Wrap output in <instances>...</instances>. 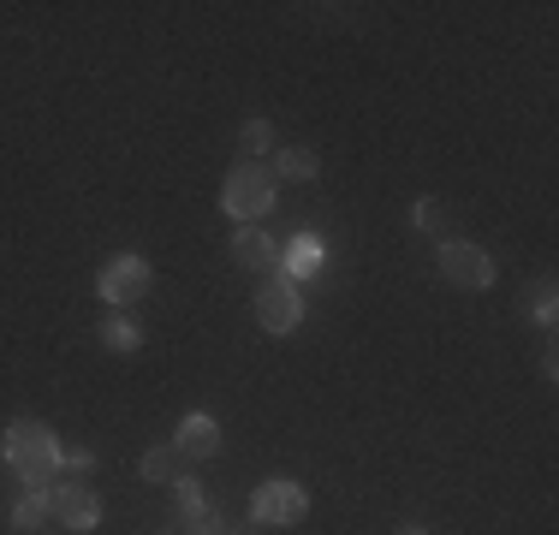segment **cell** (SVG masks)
<instances>
[{
	"label": "cell",
	"mask_w": 559,
	"mask_h": 535,
	"mask_svg": "<svg viewBox=\"0 0 559 535\" xmlns=\"http://www.w3.org/2000/svg\"><path fill=\"white\" fill-rule=\"evenodd\" d=\"M411 226L435 233V226H441V203H435V197H417V209H411Z\"/></svg>",
	"instance_id": "19"
},
{
	"label": "cell",
	"mask_w": 559,
	"mask_h": 535,
	"mask_svg": "<svg viewBox=\"0 0 559 535\" xmlns=\"http://www.w3.org/2000/svg\"><path fill=\"white\" fill-rule=\"evenodd\" d=\"M162 535H179V530H162Z\"/></svg>",
	"instance_id": "22"
},
{
	"label": "cell",
	"mask_w": 559,
	"mask_h": 535,
	"mask_svg": "<svg viewBox=\"0 0 559 535\" xmlns=\"http://www.w3.org/2000/svg\"><path fill=\"white\" fill-rule=\"evenodd\" d=\"M102 345H108L114 357H131L143 345V328L131 316H108V321H102Z\"/></svg>",
	"instance_id": "13"
},
{
	"label": "cell",
	"mask_w": 559,
	"mask_h": 535,
	"mask_svg": "<svg viewBox=\"0 0 559 535\" xmlns=\"http://www.w3.org/2000/svg\"><path fill=\"white\" fill-rule=\"evenodd\" d=\"M322 268H328V245H322L316 233H298L286 250H280V274L298 280V286H304V280H316Z\"/></svg>",
	"instance_id": "9"
},
{
	"label": "cell",
	"mask_w": 559,
	"mask_h": 535,
	"mask_svg": "<svg viewBox=\"0 0 559 535\" xmlns=\"http://www.w3.org/2000/svg\"><path fill=\"white\" fill-rule=\"evenodd\" d=\"M150 286H155V274H150V262H143V257H119V262H108V268L96 274V292L114 304V310L150 298Z\"/></svg>",
	"instance_id": "6"
},
{
	"label": "cell",
	"mask_w": 559,
	"mask_h": 535,
	"mask_svg": "<svg viewBox=\"0 0 559 535\" xmlns=\"http://www.w3.org/2000/svg\"><path fill=\"white\" fill-rule=\"evenodd\" d=\"M185 464H191V459H185L173 440H167V447H150V452H143V482H179V476H191Z\"/></svg>",
	"instance_id": "12"
},
{
	"label": "cell",
	"mask_w": 559,
	"mask_h": 535,
	"mask_svg": "<svg viewBox=\"0 0 559 535\" xmlns=\"http://www.w3.org/2000/svg\"><path fill=\"white\" fill-rule=\"evenodd\" d=\"M399 535H429V524H405V530H399Z\"/></svg>",
	"instance_id": "21"
},
{
	"label": "cell",
	"mask_w": 559,
	"mask_h": 535,
	"mask_svg": "<svg viewBox=\"0 0 559 535\" xmlns=\"http://www.w3.org/2000/svg\"><path fill=\"white\" fill-rule=\"evenodd\" d=\"M257 321L269 333H280V340H286V333H298L304 328V286H298V280L269 274V286L257 292Z\"/></svg>",
	"instance_id": "4"
},
{
	"label": "cell",
	"mask_w": 559,
	"mask_h": 535,
	"mask_svg": "<svg viewBox=\"0 0 559 535\" xmlns=\"http://www.w3.org/2000/svg\"><path fill=\"white\" fill-rule=\"evenodd\" d=\"M238 150L245 155H274V126L269 119H250V126L238 131Z\"/></svg>",
	"instance_id": "17"
},
{
	"label": "cell",
	"mask_w": 559,
	"mask_h": 535,
	"mask_svg": "<svg viewBox=\"0 0 559 535\" xmlns=\"http://www.w3.org/2000/svg\"><path fill=\"white\" fill-rule=\"evenodd\" d=\"M316 173H322V160H316V150H304V143H292V150H274V179L310 185Z\"/></svg>",
	"instance_id": "11"
},
{
	"label": "cell",
	"mask_w": 559,
	"mask_h": 535,
	"mask_svg": "<svg viewBox=\"0 0 559 535\" xmlns=\"http://www.w3.org/2000/svg\"><path fill=\"white\" fill-rule=\"evenodd\" d=\"M441 274L452 280V286H464V292H488L495 286V257L476 250V245H464V238H447L441 245Z\"/></svg>",
	"instance_id": "7"
},
{
	"label": "cell",
	"mask_w": 559,
	"mask_h": 535,
	"mask_svg": "<svg viewBox=\"0 0 559 535\" xmlns=\"http://www.w3.org/2000/svg\"><path fill=\"white\" fill-rule=\"evenodd\" d=\"M173 506H179V518H185V524H191V518H203V512H209L203 482H197V476H179V482H173Z\"/></svg>",
	"instance_id": "16"
},
{
	"label": "cell",
	"mask_w": 559,
	"mask_h": 535,
	"mask_svg": "<svg viewBox=\"0 0 559 535\" xmlns=\"http://www.w3.org/2000/svg\"><path fill=\"white\" fill-rule=\"evenodd\" d=\"M226 535H257V524H233V530H226Z\"/></svg>",
	"instance_id": "20"
},
{
	"label": "cell",
	"mask_w": 559,
	"mask_h": 535,
	"mask_svg": "<svg viewBox=\"0 0 559 535\" xmlns=\"http://www.w3.org/2000/svg\"><path fill=\"white\" fill-rule=\"evenodd\" d=\"M173 447H179L185 459H215L221 452V423L203 417V411H191V417L173 428Z\"/></svg>",
	"instance_id": "10"
},
{
	"label": "cell",
	"mask_w": 559,
	"mask_h": 535,
	"mask_svg": "<svg viewBox=\"0 0 559 535\" xmlns=\"http://www.w3.org/2000/svg\"><path fill=\"white\" fill-rule=\"evenodd\" d=\"M60 471L72 476V482L90 476V471H96V452H84V447H78V452H60Z\"/></svg>",
	"instance_id": "18"
},
{
	"label": "cell",
	"mask_w": 559,
	"mask_h": 535,
	"mask_svg": "<svg viewBox=\"0 0 559 535\" xmlns=\"http://www.w3.org/2000/svg\"><path fill=\"white\" fill-rule=\"evenodd\" d=\"M304 512H310V494L292 476H274L250 494V524L257 530H292V524H304Z\"/></svg>",
	"instance_id": "3"
},
{
	"label": "cell",
	"mask_w": 559,
	"mask_h": 535,
	"mask_svg": "<svg viewBox=\"0 0 559 535\" xmlns=\"http://www.w3.org/2000/svg\"><path fill=\"white\" fill-rule=\"evenodd\" d=\"M0 459H7V471L31 494H43V488L60 482V440H55V428L36 423V417H19L7 435H0Z\"/></svg>",
	"instance_id": "1"
},
{
	"label": "cell",
	"mask_w": 559,
	"mask_h": 535,
	"mask_svg": "<svg viewBox=\"0 0 559 535\" xmlns=\"http://www.w3.org/2000/svg\"><path fill=\"white\" fill-rule=\"evenodd\" d=\"M280 238L262 233V226H238L233 233V262L238 268H257V274H280Z\"/></svg>",
	"instance_id": "8"
},
{
	"label": "cell",
	"mask_w": 559,
	"mask_h": 535,
	"mask_svg": "<svg viewBox=\"0 0 559 535\" xmlns=\"http://www.w3.org/2000/svg\"><path fill=\"white\" fill-rule=\"evenodd\" d=\"M43 494H48V518H55L60 530L84 535V530L102 524V500H96V488H84V482H55V488H43Z\"/></svg>",
	"instance_id": "5"
},
{
	"label": "cell",
	"mask_w": 559,
	"mask_h": 535,
	"mask_svg": "<svg viewBox=\"0 0 559 535\" xmlns=\"http://www.w3.org/2000/svg\"><path fill=\"white\" fill-rule=\"evenodd\" d=\"M43 524H48V494H24L12 506V535H36Z\"/></svg>",
	"instance_id": "14"
},
{
	"label": "cell",
	"mask_w": 559,
	"mask_h": 535,
	"mask_svg": "<svg viewBox=\"0 0 559 535\" xmlns=\"http://www.w3.org/2000/svg\"><path fill=\"white\" fill-rule=\"evenodd\" d=\"M274 197H280V179H274V167H262V160H238V167L226 173V185H221V209L233 214L238 226H257L262 214L274 209Z\"/></svg>",
	"instance_id": "2"
},
{
	"label": "cell",
	"mask_w": 559,
	"mask_h": 535,
	"mask_svg": "<svg viewBox=\"0 0 559 535\" xmlns=\"http://www.w3.org/2000/svg\"><path fill=\"white\" fill-rule=\"evenodd\" d=\"M524 310H530V316H536V321H542V328H548V321L559 316V286H554V280H548V274H542V280H536V286H530V292H524Z\"/></svg>",
	"instance_id": "15"
}]
</instances>
